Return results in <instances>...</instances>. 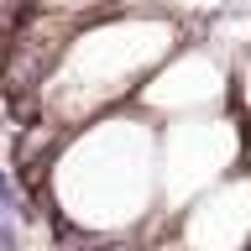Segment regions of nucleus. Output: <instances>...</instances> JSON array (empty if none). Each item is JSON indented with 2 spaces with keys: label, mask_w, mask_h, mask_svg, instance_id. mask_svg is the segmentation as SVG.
<instances>
[{
  "label": "nucleus",
  "mask_w": 251,
  "mask_h": 251,
  "mask_svg": "<svg viewBox=\"0 0 251 251\" xmlns=\"http://www.w3.org/2000/svg\"><path fill=\"white\" fill-rule=\"evenodd\" d=\"M21 220L11 215V209H0V251H21V230H16Z\"/></svg>",
  "instance_id": "nucleus-1"
}]
</instances>
